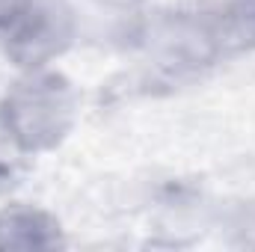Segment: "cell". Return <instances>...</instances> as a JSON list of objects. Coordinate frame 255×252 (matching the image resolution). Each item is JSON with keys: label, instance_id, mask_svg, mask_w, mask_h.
<instances>
[{"label": "cell", "instance_id": "7a4b0ae2", "mask_svg": "<svg viewBox=\"0 0 255 252\" xmlns=\"http://www.w3.org/2000/svg\"><path fill=\"white\" fill-rule=\"evenodd\" d=\"M74 9L68 0H30L12 21L6 36V57L24 71L48 68L74 42Z\"/></svg>", "mask_w": 255, "mask_h": 252}, {"label": "cell", "instance_id": "277c9868", "mask_svg": "<svg viewBox=\"0 0 255 252\" xmlns=\"http://www.w3.org/2000/svg\"><path fill=\"white\" fill-rule=\"evenodd\" d=\"M27 3L30 0H0V33H6L12 27V21L24 12Z\"/></svg>", "mask_w": 255, "mask_h": 252}, {"label": "cell", "instance_id": "6da1fadb", "mask_svg": "<svg viewBox=\"0 0 255 252\" xmlns=\"http://www.w3.org/2000/svg\"><path fill=\"white\" fill-rule=\"evenodd\" d=\"M0 113L21 151H48L68 136L77 119V92L63 74L36 68L6 92Z\"/></svg>", "mask_w": 255, "mask_h": 252}, {"label": "cell", "instance_id": "3957f363", "mask_svg": "<svg viewBox=\"0 0 255 252\" xmlns=\"http://www.w3.org/2000/svg\"><path fill=\"white\" fill-rule=\"evenodd\" d=\"M63 244L60 223L33 205H9L0 211V250L6 252H45Z\"/></svg>", "mask_w": 255, "mask_h": 252}]
</instances>
